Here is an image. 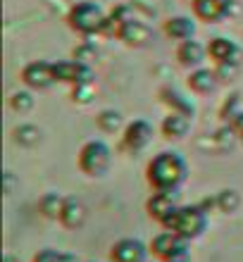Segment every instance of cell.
Masks as SVG:
<instances>
[{"instance_id": "6da1fadb", "label": "cell", "mask_w": 243, "mask_h": 262, "mask_svg": "<svg viewBox=\"0 0 243 262\" xmlns=\"http://www.w3.org/2000/svg\"><path fill=\"white\" fill-rule=\"evenodd\" d=\"M188 177V162L176 150H162L153 155L146 167V179L153 191L176 193Z\"/></svg>"}, {"instance_id": "7a4b0ae2", "label": "cell", "mask_w": 243, "mask_h": 262, "mask_svg": "<svg viewBox=\"0 0 243 262\" xmlns=\"http://www.w3.org/2000/svg\"><path fill=\"white\" fill-rule=\"evenodd\" d=\"M160 227L167 229V231H174L184 241H195L208 229V212L203 210V205L176 207L160 222Z\"/></svg>"}, {"instance_id": "3957f363", "label": "cell", "mask_w": 243, "mask_h": 262, "mask_svg": "<svg viewBox=\"0 0 243 262\" xmlns=\"http://www.w3.org/2000/svg\"><path fill=\"white\" fill-rule=\"evenodd\" d=\"M105 17H107V14L103 12V7L98 5L96 0H81V3L70 7V12H67V24H70V29L74 34L89 38V36L103 34Z\"/></svg>"}, {"instance_id": "277c9868", "label": "cell", "mask_w": 243, "mask_h": 262, "mask_svg": "<svg viewBox=\"0 0 243 262\" xmlns=\"http://www.w3.org/2000/svg\"><path fill=\"white\" fill-rule=\"evenodd\" d=\"M112 165V150L105 141H86L79 150V169L86 177H103Z\"/></svg>"}, {"instance_id": "5b68a950", "label": "cell", "mask_w": 243, "mask_h": 262, "mask_svg": "<svg viewBox=\"0 0 243 262\" xmlns=\"http://www.w3.org/2000/svg\"><path fill=\"white\" fill-rule=\"evenodd\" d=\"M21 81H24V86L29 91H48L53 83H57L53 62H48V60L29 62L27 67L21 69Z\"/></svg>"}, {"instance_id": "8992f818", "label": "cell", "mask_w": 243, "mask_h": 262, "mask_svg": "<svg viewBox=\"0 0 243 262\" xmlns=\"http://www.w3.org/2000/svg\"><path fill=\"white\" fill-rule=\"evenodd\" d=\"M53 69H55V79L60 83H72V86H79V83L93 81V72L86 62L81 60H57L53 62Z\"/></svg>"}, {"instance_id": "52a82bcc", "label": "cell", "mask_w": 243, "mask_h": 262, "mask_svg": "<svg viewBox=\"0 0 243 262\" xmlns=\"http://www.w3.org/2000/svg\"><path fill=\"white\" fill-rule=\"evenodd\" d=\"M150 246L139 238H119L110 248V262H146Z\"/></svg>"}, {"instance_id": "ba28073f", "label": "cell", "mask_w": 243, "mask_h": 262, "mask_svg": "<svg viewBox=\"0 0 243 262\" xmlns=\"http://www.w3.org/2000/svg\"><path fill=\"white\" fill-rule=\"evenodd\" d=\"M153 141V126L148 124L146 119H134L129 122L124 129V136H122V145H124L129 152H141L146 150Z\"/></svg>"}, {"instance_id": "9c48e42d", "label": "cell", "mask_w": 243, "mask_h": 262, "mask_svg": "<svg viewBox=\"0 0 243 262\" xmlns=\"http://www.w3.org/2000/svg\"><path fill=\"white\" fill-rule=\"evenodd\" d=\"M119 41L129 46V48H146L148 43L153 41V29L148 27L143 19L131 17L119 31Z\"/></svg>"}, {"instance_id": "30bf717a", "label": "cell", "mask_w": 243, "mask_h": 262, "mask_svg": "<svg viewBox=\"0 0 243 262\" xmlns=\"http://www.w3.org/2000/svg\"><path fill=\"white\" fill-rule=\"evenodd\" d=\"M231 3L234 0H195L193 3V12L195 17L205 24H219L222 19L229 17Z\"/></svg>"}, {"instance_id": "8fae6325", "label": "cell", "mask_w": 243, "mask_h": 262, "mask_svg": "<svg viewBox=\"0 0 243 262\" xmlns=\"http://www.w3.org/2000/svg\"><path fill=\"white\" fill-rule=\"evenodd\" d=\"M208 55L215 64H227V62H238L241 60V48L236 41H231L227 36H215L208 43Z\"/></svg>"}, {"instance_id": "7c38bea8", "label": "cell", "mask_w": 243, "mask_h": 262, "mask_svg": "<svg viewBox=\"0 0 243 262\" xmlns=\"http://www.w3.org/2000/svg\"><path fill=\"white\" fill-rule=\"evenodd\" d=\"M205 57H208V46H203V43L195 41V38L181 41L179 48H176V62H179L181 67H186L188 72L203 67Z\"/></svg>"}, {"instance_id": "4fadbf2b", "label": "cell", "mask_w": 243, "mask_h": 262, "mask_svg": "<svg viewBox=\"0 0 243 262\" xmlns=\"http://www.w3.org/2000/svg\"><path fill=\"white\" fill-rule=\"evenodd\" d=\"M186 83H188V89L193 91L195 96H210V93L217 89L219 76H217L215 69L198 67V69H191V72H188Z\"/></svg>"}, {"instance_id": "5bb4252c", "label": "cell", "mask_w": 243, "mask_h": 262, "mask_svg": "<svg viewBox=\"0 0 243 262\" xmlns=\"http://www.w3.org/2000/svg\"><path fill=\"white\" fill-rule=\"evenodd\" d=\"M188 129H191V115H186V112L169 110V115L162 119V124H160L162 136L167 141H181L188 134Z\"/></svg>"}, {"instance_id": "9a60e30c", "label": "cell", "mask_w": 243, "mask_h": 262, "mask_svg": "<svg viewBox=\"0 0 243 262\" xmlns=\"http://www.w3.org/2000/svg\"><path fill=\"white\" fill-rule=\"evenodd\" d=\"M165 29V36L172 38V41H188L195 36V21L191 17H184V14H176V17H169L162 24Z\"/></svg>"}, {"instance_id": "2e32d148", "label": "cell", "mask_w": 243, "mask_h": 262, "mask_svg": "<svg viewBox=\"0 0 243 262\" xmlns=\"http://www.w3.org/2000/svg\"><path fill=\"white\" fill-rule=\"evenodd\" d=\"M174 198H176V193H162V191H155V193L146 200L148 217H153L155 222H162L172 210L179 207L176 203H174Z\"/></svg>"}, {"instance_id": "e0dca14e", "label": "cell", "mask_w": 243, "mask_h": 262, "mask_svg": "<svg viewBox=\"0 0 243 262\" xmlns=\"http://www.w3.org/2000/svg\"><path fill=\"white\" fill-rule=\"evenodd\" d=\"M83 222H86V205H83L79 198H64L60 224L67 229H79Z\"/></svg>"}, {"instance_id": "ac0fdd59", "label": "cell", "mask_w": 243, "mask_h": 262, "mask_svg": "<svg viewBox=\"0 0 243 262\" xmlns=\"http://www.w3.org/2000/svg\"><path fill=\"white\" fill-rule=\"evenodd\" d=\"M179 243V236L174 234V231H160L158 236H153V241H150V253L153 255H158L160 260H165L169 253L174 250V246Z\"/></svg>"}, {"instance_id": "d6986e66", "label": "cell", "mask_w": 243, "mask_h": 262, "mask_svg": "<svg viewBox=\"0 0 243 262\" xmlns=\"http://www.w3.org/2000/svg\"><path fill=\"white\" fill-rule=\"evenodd\" d=\"M160 96H162V103L169 105V110L172 112H186V115H191L193 117V103H188V100H184V96H181L179 91H174L169 89V86H165V89L160 91Z\"/></svg>"}, {"instance_id": "ffe728a7", "label": "cell", "mask_w": 243, "mask_h": 262, "mask_svg": "<svg viewBox=\"0 0 243 262\" xmlns=\"http://www.w3.org/2000/svg\"><path fill=\"white\" fill-rule=\"evenodd\" d=\"M64 207V198L60 193H46L38 200V212L46 217V220H60Z\"/></svg>"}, {"instance_id": "44dd1931", "label": "cell", "mask_w": 243, "mask_h": 262, "mask_svg": "<svg viewBox=\"0 0 243 262\" xmlns=\"http://www.w3.org/2000/svg\"><path fill=\"white\" fill-rule=\"evenodd\" d=\"M12 134H14V143L24 145V148H34L41 141V129L34 124H19Z\"/></svg>"}, {"instance_id": "7402d4cb", "label": "cell", "mask_w": 243, "mask_h": 262, "mask_svg": "<svg viewBox=\"0 0 243 262\" xmlns=\"http://www.w3.org/2000/svg\"><path fill=\"white\" fill-rule=\"evenodd\" d=\"M241 207V193L234 191V188H224L217 193V210L227 214H234Z\"/></svg>"}, {"instance_id": "603a6c76", "label": "cell", "mask_w": 243, "mask_h": 262, "mask_svg": "<svg viewBox=\"0 0 243 262\" xmlns=\"http://www.w3.org/2000/svg\"><path fill=\"white\" fill-rule=\"evenodd\" d=\"M243 115V100H241V96H234L231 98H227L222 103V107H219V117L227 122V124H234L238 117Z\"/></svg>"}, {"instance_id": "cb8c5ba5", "label": "cell", "mask_w": 243, "mask_h": 262, "mask_svg": "<svg viewBox=\"0 0 243 262\" xmlns=\"http://www.w3.org/2000/svg\"><path fill=\"white\" fill-rule=\"evenodd\" d=\"M96 124L100 131L105 134H115V131L122 126V115L117 110H100L96 115Z\"/></svg>"}, {"instance_id": "d4e9b609", "label": "cell", "mask_w": 243, "mask_h": 262, "mask_svg": "<svg viewBox=\"0 0 243 262\" xmlns=\"http://www.w3.org/2000/svg\"><path fill=\"white\" fill-rule=\"evenodd\" d=\"M10 107H12L14 112H19V115L31 112L36 107V98L31 96V91H17V93H12V98H10Z\"/></svg>"}, {"instance_id": "484cf974", "label": "cell", "mask_w": 243, "mask_h": 262, "mask_svg": "<svg viewBox=\"0 0 243 262\" xmlns=\"http://www.w3.org/2000/svg\"><path fill=\"white\" fill-rule=\"evenodd\" d=\"M93 98H96V83L93 81L79 83V86H74V91H72V100L79 105H89Z\"/></svg>"}, {"instance_id": "4316f807", "label": "cell", "mask_w": 243, "mask_h": 262, "mask_svg": "<svg viewBox=\"0 0 243 262\" xmlns=\"http://www.w3.org/2000/svg\"><path fill=\"white\" fill-rule=\"evenodd\" d=\"M31 262H77V260H74L72 255H67V253H60V250L43 248V250H38V253H36Z\"/></svg>"}, {"instance_id": "83f0119b", "label": "cell", "mask_w": 243, "mask_h": 262, "mask_svg": "<svg viewBox=\"0 0 243 262\" xmlns=\"http://www.w3.org/2000/svg\"><path fill=\"white\" fill-rule=\"evenodd\" d=\"M188 243H191V241L179 238V243L174 246V250L162 262H191V250H188Z\"/></svg>"}, {"instance_id": "f1b7e54d", "label": "cell", "mask_w": 243, "mask_h": 262, "mask_svg": "<svg viewBox=\"0 0 243 262\" xmlns=\"http://www.w3.org/2000/svg\"><path fill=\"white\" fill-rule=\"evenodd\" d=\"M215 72H217V76H219V79H231V76H236V72H238V62L217 64Z\"/></svg>"}, {"instance_id": "f546056e", "label": "cell", "mask_w": 243, "mask_h": 262, "mask_svg": "<svg viewBox=\"0 0 243 262\" xmlns=\"http://www.w3.org/2000/svg\"><path fill=\"white\" fill-rule=\"evenodd\" d=\"M231 126H234V131H236V134H238V141H241V143H243V115H241V117H238V119H236V122H234V124H231Z\"/></svg>"}, {"instance_id": "4dcf8cb0", "label": "cell", "mask_w": 243, "mask_h": 262, "mask_svg": "<svg viewBox=\"0 0 243 262\" xmlns=\"http://www.w3.org/2000/svg\"><path fill=\"white\" fill-rule=\"evenodd\" d=\"M5 262H17V260H14V257H7V260Z\"/></svg>"}, {"instance_id": "1f68e13d", "label": "cell", "mask_w": 243, "mask_h": 262, "mask_svg": "<svg viewBox=\"0 0 243 262\" xmlns=\"http://www.w3.org/2000/svg\"><path fill=\"white\" fill-rule=\"evenodd\" d=\"M186 3H195V0H186Z\"/></svg>"}]
</instances>
